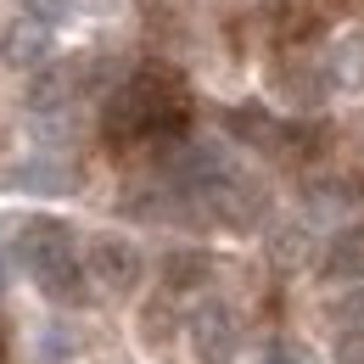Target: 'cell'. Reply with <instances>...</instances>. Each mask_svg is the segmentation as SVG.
<instances>
[{"label": "cell", "mask_w": 364, "mask_h": 364, "mask_svg": "<svg viewBox=\"0 0 364 364\" xmlns=\"http://www.w3.org/2000/svg\"><path fill=\"white\" fill-rule=\"evenodd\" d=\"M11 247H17V264L40 280V291L50 303H68V309L90 303V269L73 258L68 225H56V219H23L17 235H11Z\"/></svg>", "instance_id": "obj_1"}, {"label": "cell", "mask_w": 364, "mask_h": 364, "mask_svg": "<svg viewBox=\"0 0 364 364\" xmlns=\"http://www.w3.org/2000/svg\"><path fill=\"white\" fill-rule=\"evenodd\" d=\"M196 202H202V213L208 219H219L225 230H252L264 225V208H269V191L258 180H241L235 168H225V174H213V180L202 185V191H191Z\"/></svg>", "instance_id": "obj_2"}, {"label": "cell", "mask_w": 364, "mask_h": 364, "mask_svg": "<svg viewBox=\"0 0 364 364\" xmlns=\"http://www.w3.org/2000/svg\"><path fill=\"white\" fill-rule=\"evenodd\" d=\"M85 269H90V280L101 291L124 297V291L140 286V252H135V241H124V235H95L90 252H85Z\"/></svg>", "instance_id": "obj_3"}, {"label": "cell", "mask_w": 364, "mask_h": 364, "mask_svg": "<svg viewBox=\"0 0 364 364\" xmlns=\"http://www.w3.org/2000/svg\"><path fill=\"white\" fill-rule=\"evenodd\" d=\"M235 342H241V331H235V314L225 303H202L191 314V353H196V364H235Z\"/></svg>", "instance_id": "obj_4"}, {"label": "cell", "mask_w": 364, "mask_h": 364, "mask_svg": "<svg viewBox=\"0 0 364 364\" xmlns=\"http://www.w3.org/2000/svg\"><path fill=\"white\" fill-rule=\"evenodd\" d=\"M325 280H364V225H348L325 247Z\"/></svg>", "instance_id": "obj_5"}, {"label": "cell", "mask_w": 364, "mask_h": 364, "mask_svg": "<svg viewBox=\"0 0 364 364\" xmlns=\"http://www.w3.org/2000/svg\"><path fill=\"white\" fill-rule=\"evenodd\" d=\"M73 90H79V73H73V68H46V73L28 85V107H34V112H56V107L73 101Z\"/></svg>", "instance_id": "obj_6"}, {"label": "cell", "mask_w": 364, "mask_h": 364, "mask_svg": "<svg viewBox=\"0 0 364 364\" xmlns=\"http://www.w3.org/2000/svg\"><path fill=\"white\" fill-rule=\"evenodd\" d=\"M46 23H17L6 40H0V62L6 68H34L40 56H46Z\"/></svg>", "instance_id": "obj_7"}, {"label": "cell", "mask_w": 364, "mask_h": 364, "mask_svg": "<svg viewBox=\"0 0 364 364\" xmlns=\"http://www.w3.org/2000/svg\"><path fill=\"white\" fill-rule=\"evenodd\" d=\"M213 274V264L202 258V252H191V247H180V252H168L163 258V280L174 286V291H202V280Z\"/></svg>", "instance_id": "obj_8"}, {"label": "cell", "mask_w": 364, "mask_h": 364, "mask_svg": "<svg viewBox=\"0 0 364 364\" xmlns=\"http://www.w3.org/2000/svg\"><path fill=\"white\" fill-rule=\"evenodd\" d=\"M225 124H230V135L252 140V146H280V124H274L264 107H235Z\"/></svg>", "instance_id": "obj_9"}, {"label": "cell", "mask_w": 364, "mask_h": 364, "mask_svg": "<svg viewBox=\"0 0 364 364\" xmlns=\"http://www.w3.org/2000/svg\"><path fill=\"white\" fill-rule=\"evenodd\" d=\"M269 258H274V269H303V264H309V230L280 225L269 235Z\"/></svg>", "instance_id": "obj_10"}, {"label": "cell", "mask_w": 364, "mask_h": 364, "mask_svg": "<svg viewBox=\"0 0 364 364\" xmlns=\"http://www.w3.org/2000/svg\"><path fill=\"white\" fill-rule=\"evenodd\" d=\"M336 364H364V325L336 331Z\"/></svg>", "instance_id": "obj_11"}, {"label": "cell", "mask_w": 364, "mask_h": 364, "mask_svg": "<svg viewBox=\"0 0 364 364\" xmlns=\"http://www.w3.org/2000/svg\"><path fill=\"white\" fill-rule=\"evenodd\" d=\"M140 331H146V342L157 348L163 336H174V314H168V309H146V314H140Z\"/></svg>", "instance_id": "obj_12"}, {"label": "cell", "mask_w": 364, "mask_h": 364, "mask_svg": "<svg viewBox=\"0 0 364 364\" xmlns=\"http://www.w3.org/2000/svg\"><path fill=\"white\" fill-rule=\"evenodd\" d=\"M336 325H342V331H348V325H364V291H353V297L336 309Z\"/></svg>", "instance_id": "obj_13"}, {"label": "cell", "mask_w": 364, "mask_h": 364, "mask_svg": "<svg viewBox=\"0 0 364 364\" xmlns=\"http://www.w3.org/2000/svg\"><path fill=\"white\" fill-rule=\"evenodd\" d=\"M264 364H309V353H303V348H291V342H274L269 353H264Z\"/></svg>", "instance_id": "obj_14"}, {"label": "cell", "mask_w": 364, "mask_h": 364, "mask_svg": "<svg viewBox=\"0 0 364 364\" xmlns=\"http://www.w3.org/2000/svg\"><path fill=\"white\" fill-rule=\"evenodd\" d=\"M23 6L34 11V23H50V17H56V0H23Z\"/></svg>", "instance_id": "obj_15"}, {"label": "cell", "mask_w": 364, "mask_h": 364, "mask_svg": "<svg viewBox=\"0 0 364 364\" xmlns=\"http://www.w3.org/2000/svg\"><path fill=\"white\" fill-rule=\"evenodd\" d=\"M331 6H336V11H342V6H364V0H331Z\"/></svg>", "instance_id": "obj_16"}, {"label": "cell", "mask_w": 364, "mask_h": 364, "mask_svg": "<svg viewBox=\"0 0 364 364\" xmlns=\"http://www.w3.org/2000/svg\"><path fill=\"white\" fill-rule=\"evenodd\" d=\"M0 40H6V34H0Z\"/></svg>", "instance_id": "obj_17"}]
</instances>
